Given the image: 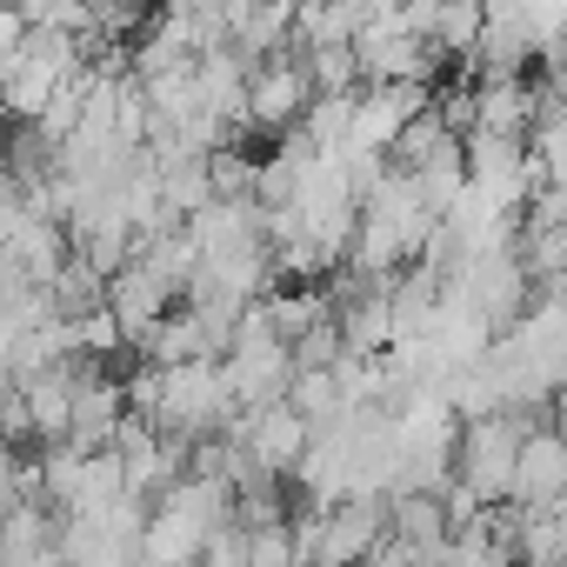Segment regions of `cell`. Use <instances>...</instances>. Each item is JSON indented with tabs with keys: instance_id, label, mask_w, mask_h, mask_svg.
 Here are the masks:
<instances>
[{
	"instance_id": "1",
	"label": "cell",
	"mask_w": 567,
	"mask_h": 567,
	"mask_svg": "<svg viewBox=\"0 0 567 567\" xmlns=\"http://www.w3.org/2000/svg\"><path fill=\"white\" fill-rule=\"evenodd\" d=\"M527 427H534V414L461 421V441H454V481H461L481 507H507V494H514V461H520Z\"/></svg>"
},
{
	"instance_id": "2",
	"label": "cell",
	"mask_w": 567,
	"mask_h": 567,
	"mask_svg": "<svg viewBox=\"0 0 567 567\" xmlns=\"http://www.w3.org/2000/svg\"><path fill=\"white\" fill-rule=\"evenodd\" d=\"M220 441H234V447L247 454V467H254V474L280 481V474H295V467L308 461V441H315V427H308V421H301L288 401H274V408L234 414V421L220 427Z\"/></svg>"
},
{
	"instance_id": "3",
	"label": "cell",
	"mask_w": 567,
	"mask_h": 567,
	"mask_svg": "<svg viewBox=\"0 0 567 567\" xmlns=\"http://www.w3.org/2000/svg\"><path fill=\"white\" fill-rule=\"evenodd\" d=\"M315 107V81L301 68V48L295 54H280V61H260L247 74V127L260 141H280V134H295Z\"/></svg>"
},
{
	"instance_id": "4",
	"label": "cell",
	"mask_w": 567,
	"mask_h": 567,
	"mask_svg": "<svg viewBox=\"0 0 567 567\" xmlns=\"http://www.w3.org/2000/svg\"><path fill=\"white\" fill-rule=\"evenodd\" d=\"M527 154H534L547 187H567V107H540V121L527 134Z\"/></svg>"
},
{
	"instance_id": "5",
	"label": "cell",
	"mask_w": 567,
	"mask_h": 567,
	"mask_svg": "<svg viewBox=\"0 0 567 567\" xmlns=\"http://www.w3.org/2000/svg\"><path fill=\"white\" fill-rule=\"evenodd\" d=\"M301 68L315 81V94H361V61L354 48H301Z\"/></svg>"
}]
</instances>
